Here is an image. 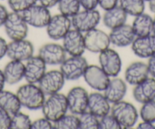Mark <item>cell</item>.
Wrapping results in <instances>:
<instances>
[{"label":"cell","instance_id":"cell-33","mask_svg":"<svg viewBox=\"0 0 155 129\" xmlns=\"http://www.w3.org/2000/svg\"><path fill=\"white\" fill-rule=\"evenodd\" d=\"M140 116L143 121L155 122V100L143 103L140 109Z\"/></svg>","mask_w":155,"mask_h":129},{"label":"cell","instance_id":"cell-6","mask_svg":"<svg viewBox=\"0 0 155 129\" xmlns=\"http://www.w3.org/2000/svg\"><path fill=\"white\" fill-rule=\"evenodd\" d=\"M87 66V60L82 56H71L61 64L60 71L65 80L75 81L83 77Z\"/></svg>","mask_w":155,"mask_h":129},{"label":"cell","instance_id":"cell-39","mask_svg":"<svg viewBox=\"0 0 155 129\" xmlns=\"http://www.w3.org/2000/svg\"><path fill=\"white\" fill-rule=\"evenodd\" d=\"M84 9H95L98 5V0H79Z\"/></svg>","mask_w":155,"mask_h":129},{"label":"cell","instance_id":"cell-11","mask_svg":"<svg viewBox=\"0 0 155 129\" xmlns=\"http://www.w3.org/2000/svg\"><path fill=\"white\" fill-rule=\"evenodd\" d=\"M71 21L69 17L63 15H56L50 18L47 25V33L49 37L54 40L63 39L71 30Z\"/></svg>","mask_w":155,"mask_h":129},{"label":"cell","instance_id":"cell-40","mask_svg":"<svg viewBox=\"0 0 155 129\" xmlns=\"http://www.w3.org/2000/svg\"><path fill=\"white\" fill-rule=\"evenodd\" d=\"M147 68H148L149 75L152 78H155V54L148 58V62H147Z\"/></svg>","mask_w":155,"mask_h":129},{"label":"cell","instance_id":"cell-20","mask_svg":"<svg viewBox=\"0 0 155 129\" xmlns=\"http://www.w3.org/2000/svg\"><path fill=\"white\" fill-rule=\"evenodd\" d=\"M133 97L138 103H145L155 100V78H147L133 89Z\"/></svg>","mask_w":155,"mask_h":129},{"label":"cell","instance_id":"cell-17","mask_svg":"<svg viewBox=\"0 0 155 129\" xmlns=\"http://www.w3.org/2000/svg\"><path fill=\"white\" fill-rule=\"evenodd\" d=\"M47 64L41 57L34 56L27 60L25 64V78L30 84H37L46 73Z\"/></svg>","mask_w":155,"mask_h":129},{"label":"cell","instance_id":"cell-45","mask_svg":"<svg viewBox=\"0 0 155 129\" xmlns=\"http://www.w3.org/2000/svg\"><path fill=\"white\" fill-rule=\"evenodd\" d=\"M5 84V76H4L3 72L2 70H0V92L3 90L4 86Z\"/></svg>","mask_w":155,"mask_h":129},{"label":"cell","instance_id":"cell-4","mask_svg":"<svg viewBox=\"0 0 155 129\" xmlns=\"http://www.w3.org/2000/svg\"><path fill=\"white\" fill-rule=\"evenodd\" d=\"M4 27L7 36L12 40H23L28 36V24L21 13L15 11L8 13Z\"/></svg>","mask_w":155,"mask_h":129},{"label":"cell","instance_id":"cell-42","mask_svg":"<svg viewBox=\"0 0 155 129\" xmlns=\"http://www.w3.org/2000/svg\"><path fill=\"white\" fill-rule=\"evenodd\" d=\"M8 15V12L7 11L6 8L4 5H0V27H2V25H4Z\"/></svg>","mask_w":155,"mask_h":129},{"label":"cell","instance_id":"cell-48","mask_svg":"<svg viewBox=\"0 0 155 129\" xmlns=\"http://www.w3.org/2000/svg\"><path fill=\"white\" fill-rule=\"evenodd\" d=\"M144 2H149V1H150V0H144Z\"/></svg>","mask_w":155,"mask_h":129},{"label":"cell","instance_id":"cell-34","mask_svg":"<svg viewBox=\"0 0 155 129\" xmlns=\"http://www.w3.org/2000/svg\"><path fill=\"white\" fill-rule=\"evenodd\" d=\"M38 0H8L10 8L15 12L21 13L32 5L37 4Z\"/></svg>","mask_w":155,"mask_h":129},{"label":"cell","instance_id":"cell-21","mask_svg":"<svg viewBox=\"0 0 155 129\" xmlns=\"http://www.w3.org/2000/svg\"><path fill=\"white\" fill-rule=\"evenodd\" d=\"M147 65L142 62H135L130 64L125 72V79L130 85H137L149 77Z\"/></svg>","mask_w":155,"mask_h":129},{"label":"cell","instance_id":"cell-32","mask_svg":"<svg viewBox=\"0 0 155 129\" xmlns=\"http://www.w3.org/2000/svg\"><path fill=\"white\" fill-rule=\"evenodd\" d=\"M31 121L29 115L18 112L12 115L11 129H31Z\"/></svg>","mask_w":155,"mask_h":129},{"label":"cell","instance_id":"cell-27","mask_svg":"<svg viewBox=\"0 0 155 129\" xmlns=\"http://www.w3.org/2000/svg\"><path fill=\"white\" fill-rule=\"evenodd\" d=\"M132 27L136 37L148 36L152 34L153 18L149 15L142 13L135 16Z\"/></svg>","mask_w":155,"mask_h":129},{"label":"cell","instance_id":"cell-9","mask_svg":"<svg viewBox=\"0 0 155 129\" xmlns=\"http://www.w3.org/2000/svg\"><path fill=\"white\" fill-rule=\"evenodd\" d=\"M86 50L93 53H100L109 48L110 37L101 30L92 29L86 32L84 36Z\"/></svg>","mask_w":155,"mask_h":129},{"label":"cell","instance_id":"cell-29","mask_svg":"<svg viewBox=\"0 0 155 129\" xmlns=\"http://www.w3.org/2000/svg\"><path fill=\"white\" fill-rule=\"evenodd\" d=\"M57 5L61 14L69 18L77 14L81 7L79 0H59Z\"/></svg>","mask_w":155,"mask_h":129},{"label":"cell","instance_id":"cell-18","mask_svg":"<svg viewBox=\"0 0 155 129\" xmlns=\"http://www.w3.org/2000/svg\"><path fill=\"white\" fill-rule=\"evenodd\" d=\"M109 37L110 43L117 47H126L132 45L136 37L132 27L126 24L112 29Z\"/></svg>","mask_w":155,"mask_h":129},{"label":"cell","instance_id":"cell-31","mask_svg":"<svg viewBox=\"0 0 155 129\" xmlns=\"http://www.w3.org/2000/svg\"><path fill=\"white\" fill-rule=\"evenodd\" d=\"M79 118V129H99V118L91 112H84Z\"/></svg>","mask_w":155,"mask_h":129},{"label":"cell","instance_id":"cell-13","mask_svg":"<svg viewBox=\"0 0 155 129\" xmlns=\"http://www.w3.org/2000/svg\"><path fill=\"white\" fill-rule=\"evenodd\" d=\"M101 69L110 77H116L122 69V60L120 55L112 49H107L99 55Z\"/></svg>","mask_w":155,"mask_h":129},{"label":"cell","instance_id":"cell-7","mask_svg":"<svg viewBox=\"0 0 155 129\" xmlns=\"http://www.w3.org/2000/svg\"><path fill=\"white\" fill-rule=\"evenodd\" d=\"M21 14L28 25L37 28L47 27L52 17L48 8L37 4L32 5Z\"/></svg>","mask_w":155,"mask_h":129},{"label":"cell","instance_id":"cell-10","mask_svg":"<svg viewBox=\"0 0 155 129\" xmlns=\"http://www.w3.org/2000/svg\"><path fill=\"white\" fill-rule=\"evenodd\" d=\"M83 77L89 87L99 92L104 91L110 81V76L101 66L95 65L87 66Z\"/></svg>","mask_w":155,"mask_h":129},{"label":"cell","instance_id":"cell-36","mask_svg":"<svg viewBox=\"0 0 155 129\" xmlns=\"http://www.w3.org/2000/svg\"><path fill=\"white\" fill-rule=\"evenodd\" d=\"M31 129H53V124L44 117L32 121Z\"/></svg>","mask_w":155,"mask_h":129},{"label":"cell","instance_id":"cell-46","mask_svg":"<svg viewBox=\"0 0 155 129\" xmlns=\"http://www.w3.org/2000/svg\"><path fill=\"white\" fill-rule=\"evenodd\" d=\"M149 8L150 11L155 14V0H150L149 1Z\"/></svg>","mask_w":155,"mask_h":129},{"label":"cell","instance_id":"cell-2","mask_svg":"<svg viewBox=\"0 0 155 129\" xmlns=\"http://www.w3.org/2000/svg\"><path fill=\"white\" fill-rule=\"evenodd\" d=\"M41 109L46 118L52 122L57 121L67 113L68 109L66 96L59 93L50 95Z\"/></svg>","mask_w":155,"mask_h":129},{"label":"cell","instance_id":"cell-15","mask_svg":"<svg viewBox=\"0 0 155 129\" xmlns=\"http://www.w3.org/2000/svg\"><path fill=\"white\" fill-rule=\"evenodd\" d=\"M38 56L47 65L58 66L61 65L66 59V52L63 47L57 44H47L39 50Z\"/></svg>","mask_w":155,"mask_h":129},{"label":"cell","instance_id":"cell-28","mask_svg":"<svg viewBox=\"0 0 155 129\" xmlns=\"http://www.w3.org/2000/svg\"><path fill=\"white\" fill-rule=\"evenodd\" d=\"M144 0H120V6L126 14L135 17L144 13L145 4Z\"/></svg>","mask_w":155,"mask_h":129},{"label":"cell","instance_id":"cell-3","mask_svg":"<svg viewBox=\"0 0 155 129\" xmlns=\"http://www.w3.org/2000/svg\"><path fill=\"white\" fill-rule=\"evenodd\" d=\"M110 112L120 123L121 128H131L136 124L138 113L136 108L129 102L121 101L113 103Z\"/></svg>","mask_w":155,"mask_h":129},{"label":"cell","instance_id":"cell-38","mask_svg":"<svg viewBox=\"0 0 155 129\" xmlns=\"http://www.w3.org/2000/svg\"><path fill=\"white\" fill-rule=\"evenodd\" d=\"M120 0H98V5L104 11H107L117 6Z\"/></svg>","mask_w":155,"mask_h":129},{"label":"cell","instance_id":"cell-16","mask_svg":"<svg viewBox=\"0 0 155 129\" xmlns=\"http://www.w3.org/2000/svg\"><path fill=\"white\" fill-rule=\"evenodd\" d=\"M63 48L71 56H82L85 51L84 38L81 32L75 29L70 30L63 39Z\"/></svg>","mask_w":155,"mask_h":129},{"label":"cell","instance_id":"cell-37","mask_svg":"<svg viewBox=\"0 0 155 129\" xmlns=\"http://www.w3.org/2000/svg\"><path fill=\"white\" fill-rule=\"evenodd\" d=\"M12 115L0 109V129H9L11 126Z\"/></svg>","mask_w":155,"mask_h":129},{"label":"cell","instance_id":"cell-41","mask_svg":"<svg viewBox=\"0 0 155 129\" xmlns=\"http://www.w3.org/2000/svg\"><path fill=\"white\" fill-rule=\"evenodd\" d=\"M7 48H8V44L5 40L2 37H0V60L3 59L4 56H6Z\"/></svg>","mask_w":155,"mask_h":129},{"label":"cell","instance_id":"cell-43","mask_svg":"<svg viewBox=\"0 0 155 129\" xmlns=\"http://www.w3.org/2000/svg\"><path fill=\"white\" fill-rule=\"evenodd\" d=\"M38 1L40 2L41 5L50 8L57 5L59 0H38Z\"/></svg>","mask_w":155,"mask_h":129},{"label":"cell","instance_id":"cell-23","mask_svg":"<svg viewBox=\"0 0 155 129\" xmlns=\"http://www.w3.org/2000/svg\"><path fill=\"white\" fill-rule=\"evenodd\" d=\"M110 103L102 93L99 92L91 93L89 95L87 109L100 118L110 113L111 109Z\"/></svg>","mask_w":155,"mask_h":129},{"label":"cell","instance_id":"cell-1","mask_svg":"<svg viewBox=\"0 0 155 129\" xmlns=\"http://www.w3.org/2000/svg\"><path fill=\"white\" fill-rule=\"evenodd\" d=\"M16 94L21 106L31 110L41 109L46 100L44 93L36 84L28 83L21 86Z\"/></svg>","mask_w":155,"mask_h":129},{"label":"cell","instance_id":"cell-12","mask_svg":"<svg viewBox=\"0 0 155 129\" xmlns=\"http://www.w3.org/2000/svg\"><path fill=\"white\" fill-rule=\"evenodd\" d=\"M65 78L61 71L51 70L46 72L38 82V86L45 95L59 93L65 84Z\"/></svg>","mask_w":155,"mask_h":129},{"label":"cell","instance_id":"cell-47","mask_svg":"<svg viewBox=\"0 0 155 129\" xmlns=\"http://www.w3.org/2000/svg\"><path fill=\"white\" fill-rule=\"evenodd\" d=\"M152 34L155 36V17L153 19V30H152Z\"/></svg>","mask_w":155,"mask_h":129},{"label":"cell","instance_id":"cell-25","mask_svg":"<svg viewBox=\"0 0 155 129\" xmlns=\"http://www.w3.org/2000/svg\"><path fill=\"white\" fill-rule=\"evenodd\" d=\"M127 15L126 11L117 5L111 9L105 11L103 16V22L107 27L110 30L114 29L126 24Z\"/></svg>","mask_w":155,"mask_h":129},{"label":"cell","instance_id":"cell-22","mask_svg":"<svg viewBox=\"0 0 155 129\" xmlns=\"http://www.w3.org/2000/svg\"><path fill=\"white\" fill-rule=\"evenodd\" d=\"M127 92V86L123 79L115 78L110 80L104 90V95L110 103H116L123 100Z\"/></svg>","mask_w":155,"mask_h":129},{"label":"cell","instance_id":"cell-24","mask_svg":"<svg viewBox=\"0 0 155 129\" xmlns=\"http://www.w3.org/2000/svg\"><path fill=\"white\" fill-rule=\"evenodd\" d=\"M25 65L23 62L11 60L2 71L5 76V83L13 85L20 82L25 78Z\"/></svg>","mask_w":155,"mask_h":129},{"label":"cell","instance_id":"cell-26","mask_svg":"<svg viewBox=\"0 0 155 129\" xmlns=\"http://www.w3.org/2000/svg\"><path fill=\"white\" fill-rule=\"evenodd\" d=\"M21 106L17 94L8 90L0 92V109L8 112L10 115H13L20 112Z\"/></svg>","mask_w":155,"mask_h":129},{"label":"cell","instance_id":"cell-5","mask_svg":"<svg viewBox=\"0 0 155 129\" xmlns=\"http://www.w3.org/2000/svg\"><path fill=\"white\" fill-rule=\"evenodd\" d=\"M101 16L96 9H84L78 11L71 17V25L74 29L81 33H86L92 29H94L99 24Z\"/></svg>","mask_w":155,"mask_h":129},{"label":"cell","instance_id":"cell-30","mask_svg":"<svg viewBox=\"0 0 155 129\" xmlns=\"http://www.w3.org/2000/svg\"><path fill=\"white\" fill-rule=\"evenodd\" d=\"M53 129H79V118L76 115H66L54 121Z\"/></svg>","mask_w":155,"mask_h":129},{"label":"cell","instance_id":"cell-35","mask_svg":"<svg viewBox=\"0 0 155 129\" xmlns=\"http://www.w3.org/2000/svg\"><path fill=\"white\" fill-rule=\"evenodd\" d=\"M100 118L99 129H121L120 123L112 114H107Z\"/></svg>","mask_w":155,"mask_h":129},{"label":"cell","instance_id":"cell-19","mask_svg":"<svg viewBox=\"0 0 155 129\" xmlns=\"http://www.w3.org/2000/svg\"><path fill=\"white\" fill-rule=\"evenodd\" d=\"M132 50L138 57L148 59L155 54V36L135 37L132 44Z\"/></svg>","mask_w":155,"mask_h":129},{"label":"cell","instance_id":"cell-44","mask_svg":"<svg viewBox=\"0 0 155 129\" xmlns=\"http://www.w3.org/2000/svg\"><path fill=\"white\" fill-rule=\"evenodd\" d=\"M138 129H155V125L153 123L149 122V121H143L142 122L139 123L137 126Z\"/></svg>","mask_w":155,"mask_h":129},{"label":"cell","instance_id":"cell-14","mask_svg":"<svg viewBox=\"0 0 155 129\" xmlns=\"http://www.w3.org/2000/svg\"><path fill=\"white\" fill-rule=\"evenodd\" d=\"M34 51V46L31 41L25 39L18 40L8 44L6 55L11 60L24 62L32 57Z\"/></svg>","mask_w":155,"mask_h":129},{"label":"cell","instance_id":"cell-8","mask_svg":"<svg viewBox=\"0 0 155 129\" xmlns=\"http://www.w3.org/2000/svg\"><path fill=\"white\" fill-rule=\"evenodd\" d=\"M68 110L72 114L80 115L87 109L89 94L81 87H72L66 95Z\"/></svg>","mask_w":155,"mask_h":129}]
</instances>
